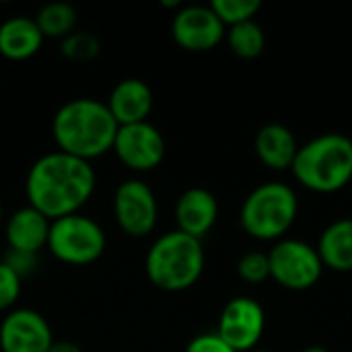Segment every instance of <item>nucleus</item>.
Returning <instances> with one entry per match:
<instances>
[{
	"instance_id": "obj_10",
	"label": "nucleus",
	"mask_w": 352,
	"mask_h": 352,
	"mask_svg": "<svg viewBox=\"0 0 352 352\" xmlns=\"http://www.w3.org/2000/svg\"><path fill=\"white\" fill-rule=\"evenodd\" d=\"M266 328V314L256 299H231L219 318L217 334L235 352H250L262 338Z\"/></svg>"
},
{
	"instance_id": "obj_26",
	"label": "nucleus",
	"mask_w": 352,
	"mask_h": 352,
	"mask_svg": "<svg viewBox=\"0 0 352 352\" xmlns=\"http://www.w3.org/2000/svg\"><path fill=\"white\" fill-rule=\"evenodd\" d=\"M47 352H82V349L74 342H68V340H54V344L50 346Z\"/></svg>"
},
{
	"instance_id": "obj_23",
	"label": "nucleus",
	"mask_w": 352,
	"mask_h": 352,
	"mask_svg": "<svg viewBox=\"0 0 352 352\" xmlns=\"http://www.w3.org/2000/svg\"><path fill=\"white\" fill-rule=\"evenodd\" d=\"M237 274L248 285H262L270 278V262L264 252H248L237 262Z\"/></svg>"
},
{
	"instance_id": "obj_14",
	"label": "nucleus",
	"mask_w": 352,
	"mask_h": 352,
	"mask_svg": "<svg viewBox=\"0 0 352 352\" xmlns=\"http://www.w3.org/2000/svg\"><path fill=\"white\" fill-rule=\"evenodd\" d=\"M50 223V219H45L39 210L31 208L29 204L12 212L4 229L10 252L35 256L39 250L47 245Z\"/></svg>"
},
{
	"instance_id": "obj_21",
	"label": "nucleus",
	"mask_w": 352,
	"mask_h": 352,
	"mask_svg": "<svg viewBox=\"0 0 352 352\" xmlns=\"http://www.w3.org/2000/svg\"><path fill=\"white\" fill-rule=\"evenodd\" d=\"M262 2L260 0H212L210 8L225 27H233L245 21H254Z\"/></svg>"
},
{
	"instance_id": "obj_2",
	"label": "nucleus",
	"mask_w": 352,
	"mask_h": 352,
	"mask_svg": "<svg viewBox=\"0 0 352 352\" xmlns=\"http://www.w3.org/2000/svg\"><path fill=\"white\" fill-rule=\"evenodd\" d=\"M118 128L120 126L107 105L91 97L64 103L52 122V134L58 151L89 163L113 148Z\"/></svg>"
},
{
	"instance_id": "obj_9",
	"label": "nucleus",
	"mask_w": 352,
	"mask_h": 352,
	"mask_svg": "<svg viewBox=\"0 0 352 352\" xmlns=\"http://www.w3.org/2000/svg\"><path fill=\"white\" fill-rule=\"evenodd\" d=\"M118 159L132 171H151L165 159V138L151 122L120 126L113 148Z\"/></svg>"
},
{
	"instance_id": "obj_16",
	"label": "nucleus",
	"mask_w": 352,
	"mask_h": 352,
	"mask_svg": "<svg viewBox=\"0 0 352 352\" xmlns=\"http://www.w3.org/2000/svg\"><path fill=\"white\" fill-rule=\"evenodd\" d=\"M254 148L258 159L272 171L291 169L299 151L297 138L285 124H266L256 132Z\"/></svg>"
},
{
	"instance_id": "obj_29",
	"label": "nucleus",
	"mask_w": 352,
	"mask_h": 352,
	"mask_svg": "<svg viewBox=\"0 0 352 352\" xmlns=\"http://www.w3.org/2000/svg\"><path fill=\"white\" fill-rule=\"evenodd\" d=\"M0 223H2V204H0Z\"/></svg>"
},
{
	"instance_id": "obj_12",
	"label": "nucleus",
	"mask_w": 352,
	"mask_h": 352,
	"mask_svg": "<svg viewBox=\"0 0 352 352\" xmlns=\"http://www.w3.org/2000/svg\"><path fill=\"white\" fill-rule=\"evenodd\" d=\"M54 344L47 320L33 309H10L0 324L2 352H47Z\"/></svg>"
},
{
	"instance_id": "obj_24",
	"label": "nucleus",
	"mask_w": 352,
	"mask_h": 352,
	"mask_svg": "<svg viewBox=\"0 0 352 352\" xmlns=\"http://www.w3.org/2000/svg\"><path fill=\"white\" fill-rule=\"evenodd\" d=\"M21 295V276L6 264L0 262V311L10 309Z\"/></svg>"
},
{
	"instance_id": "obj_20",
	"label": "nucleus",
	"mask_w": 352,
	"mask_h": 352,
	"mask_svg": "<svg viewBox=\"0 0 352 352\" xmlns=\"http://www.w3.org/2000/svg\"><path fill=\"white\" fill-rule=\"evenodd\" d=\"M35 23L43 37H58L64 39L68 33L74 31L76 25V10L68 2H50L43 4L35 16Z\"/></svg>"
},
{
	"instance_id": "obj_4",
	"label": "nucleus",
	"mask_w": 352,
	"mask_h": 352,
	"mask_svg": "<svg viewBox=\"0 0 352 352\" xmlns=\"http://www.w3.org/2000/svg\"><path fill=\"white\" fill-rule=\"evenodd\" d=\"M206 256L202 241L182 231L161 235L146 254L148 280L167 293H179L194 287L204 272Z\"/></svg>"
},
{
	"instance_id": "obj_6",
	"label": "nucleus",
	"mask_w": 352,
	"mask_h": 352,
	"mask_svg": "<svg viewBox=\"0 0 352 352\" xmlns=\"http://www.w3.org/2000/svg\"><path fill=\"white\" fill-rule=\"evenodd\" d=\"M107 239L101 225L85 214H68L50 223L47 245L52 256L70 266L97 262L105 252Z\"/></svg>"
},
{
	"instance_id": "obj_15",
	"label": "nucleus",
	"mask_w": 352,
	"mask_h": 352,
	"mask_svg": "<svg viewBox=\"0 0 352 352\" xmlns=\"http://www.w3.org/2000/svg\"><path fill=\"white\" fill-rule=\"evenodd\" d=\"M153 91L140 78H124L120 80L107 99V109L116 118L118 126L146 122L153 109Z\"/></svg>"
},
{
	"instance_id": "obj_28",
	"label": "nucleus",
	"mask_w": 352,
	"mask_h": 352,
	"mask_svg": "<svg viewBox=\"0 0 352 352\" xmlns=\"http://www.w3.org/2000/svg\"><path fill=\"white\" fill-rule=\"evenodd\" d=\"M301 352H330V351H326L324 346H307V349H303Z\"/></svg>"
},
{
	"instance_id": "obj_22",
	"label": "nucleus",
	"mask_w": 352,
	"mask_h": 352,
	"mask_svg": "<svg viewBox=\"0 0 352 352\" xmlns=\"http://www.w3.org/2000/svg\"><path fill=\"white\" fill-rule=\"evenodd\" d=\"M60 50L68 60L89 62L101 52V41L89 31H72L60 41Z\"/></svg>"
},
{
	"instance_id": "obj_11",
	"label": "nucleus",
	"mask_w": 352,
	"mask_h": 352,
	"mask_svg": "<svg viewBox=\"0 0 352 352\" xmlns=\"http://www.w3.org/2000/svg\"><path fill=\"white\" fill-rule=\"evenodd\" d=\"M171 35L175 43L188 52H208L223 41L225 25L210 4H190L175 12L171 21Z\"/></svg>"
},
{
	"instance_id": "obj_3",
	"label": "nucleus",
	"mask_w": 352,
	"mask_h": 352,
	"mask_svg": "<svg viewBox=\"0 0 352 352\" xmlns=\"http://www.w3.org/2000/svg\"><path fill=\"white\" fill-rule=\"evenodd\" d=\"M293 177L316 194H334L352 182V140L328 132L299 146L291 165Z\"/></svg>"
},
{
	"instance_id": "obj_8",
	"label": "nucleus",
	"mask_w": 352,
	"mask_h": 352,
	"mask_svg": "<svg viewBox=\"0 0 352 352\" xmlns=\"http://www.w3.org/2000/svg\"><path fill=\"white\" fill-rule=\"evenodd\" d=\"M113 214L120 229L130 237H146L159 219L155 192L142 179H126L113 194Z\"/></svg>"
},
{
	"instance_id": "obj_27",
	"label": "nucleus",
	"mask_w": 352,
	"mask_h": 352,
	"mask_svg": "<svg viewBox=\"0 0 352 352\" xmlns=\"http://www.w3.org/2000/svg\"><path fill=\"white\" fill-rule=\"evenodd\" d=\"M161 4H163V6H173V8L182 6V2H179V0H161Z\"/></svg>"
},
{
	"instance_id": "obj_25",
	"label": "nucleus",
	"mask_w": 352,
	"mask_h": 352,
	"mask_svg": "<svg viewBox=\"0 0 352 352\" xmlns=\"http://www.w3.org/2000/svg\"><path fill=\"white\" fill-rule=\"evenodd\" d=\"M186 352H235L217 332L214 334H200L196 336L190 344Z\"/></svg>"
},
{
	"instance_id": "obj_18",
	"label": "nucleus",
	"mask_w": 352,
	"mask_h": 352,
	"mask_svg": "<svg viewBox=\"0 0 352 352\" xmlns=\"http://www.w3.org/2000/svg\"><path fill=\"white\" fill-rule=\"evenodd\" d=\"M324 268L334 272H352V219L330 223L316 245Z\"/></svg>"
},
{
	"instance_id": "obj_17",
	"label": "nucleus",
	"mask_w": 352,
	"mask_h": 352,
	"mask_svg": "<svg viewBox=\"0 0 352 352\" xmlns=\"http://www.w3.org/2000/svg\"><path fill=\"white\" fill-rule=\"evenodd\" d=\"M43 33L31 16H10L0 25V54L6 60H27L39 52Z\"/></svg>"
},
{
	"instance_id": "obj_19",
	"label": "nucleus",
	"mask_w": 352,
	"mask_h": 352,
	"mask_svg": "<svg viewBox=\"0 0 352 352\" xmlns=\"http://www.w3.org/2000/svg\"><path fill=\"white\" fill-rule=\"evenodd\" d=\"M225 35H227V43H229L231 52L241 60H254V58L262 56V52L266 47L264 29L256 23V19L229 27V31Z\"/></svg>"
},
{
	"instance_id": "obj_1",
	"label": "nucleus",
	"mask_w": 352,
	"mask_h": 352,
	"mask_svg": "<svg viewBox=\"0 0 352 352\" xmlns=\"http://www.w3.org/2000/svg\"><path fill=\"white\" fill-rule=\"evenodd\" d=\"M95 169L89 161L62 151L39 157L25 179L29 206L56 221L76 214L95 192Z\"/></svg>"
},
{
	"instance_id": "obj_5",
	"label": "nucleus",
	"mask_w": 352,
	"mask_h": 352,
	"mask_svg": "<svg viewBox=\"0 0 352 352\" xmlns=\"http://www.w3.org/2000/svg\"><path fill=\"white\" fill-rule=\"evenodd\" d=\"M299 200L291 186L268 182L248 194L241 204L239 221L243 231L260 241H280L293 227Z\"/></svg>"
},
{
	"instance_id": "obj_7",
	"label": "nucleus",
	"mask_w": 352,
	"mask_h": 352,
	"mask_svg": "<svg viewBox=\"0 0 352 352\" xmlns=\"http://www.w3.org/2000/svg\"><path fill=\"white\" fill-rule=\"evenodd\" d=\"M270 278L289 291H307L322 278L324 264L314 245L301 239H280L268 252Z\"/></svg>"
},
{
	"instance_id": "obj_13",
	"label": "nucleus",
	"mask_w": 352,
	"mask_h": 352,
	"mask_svg": "<svg viewBox=\"0 0 352 352\" xmlns=\"http://www.w3.org/2000/svg\"><path fill=\"white\" fill-rule=\"evenodd\" d=\"M217 219H219V202L212 192L204 188H190L177 198L175 204L177 231L202 241V237L214 227Z\"/></svg>"
}]
</instances>
